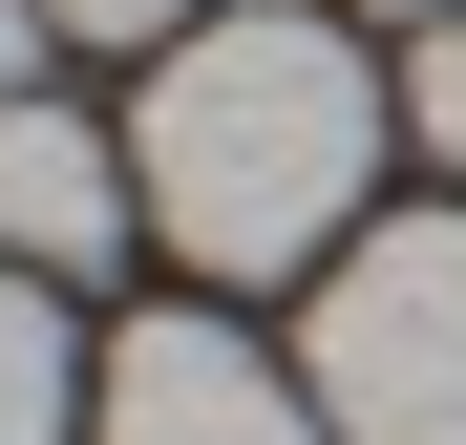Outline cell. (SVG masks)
<instances>
[{"mask_svg": "<svg viewBox=\"0 0 466 445\" xmlns=\"http://www.w3.org/2000/svg\"><path fill=\"white\" fill-rule=\"evenodd\" d=\"M127 191H148V234L191 276H319L360 234V191H381V64L339 22H297V0H233V22H191L148 64Z\"/></svg>", "mask_w": 466, "mask_h": 445, "instance_id": "6da1fadb", "label": "cell"}, {"mask_svg": "<svg viewBox=\"0 0 466 445\" xmlns=\"http://www.w3.org/2000/svg\"><path fill=\"white\" fill-rule=\"evenodd\" d=\"M297 382H319L339 445H466V212H381V234L319 255Z\"/></svg>", "mask_w": 466, "mask_h": 445, "instance_id": "7a4b0ae2", "label": "cell"}, {"mask_svg": "<svg viewBox=\"0 0 466 445\" xmlns=\"http://www.w3.org/2000/svg\"><path fill=\"white\" fill-rule=\"evenodd\" d=\"M86 445H339L297 360H255L233 319H127L106 382H86Z\"/></svg>", "mask_w": 466, "mask_h": 445, "instance_id": "3957f363", "label": "cell"}, {"mask_svg": "<svg viewBox=\"0 0 466 445\" xmlns=\"http://www.w3.org/2000/svg\"><path fill=\"white\" fill-rule=\"evenodd\" d=\"M127 212H148V191H127V148H106L86 106H43V86L0 106V276H106Z\"/></svg>", "mask_w": 466, "mask_h": 445, "instance_id": "277c9868", "label": "cell"}, {"mask_svg": "<svg viewBox=\"0 0 466 445\" xmlns=\"http://www.w3.org/2000/svg\"><path fill=\"white\" fill-rule=\"evenodd\" d=\"M86 424V360H64V276H0V445Z\"/></svg>", "mask_w": 466, "mask_h": 445, "instance_id": "5b68a950", "label": "cell"}, {"mask_svg": "<svg viewBox=\"0 0 466 445\" xmlns=\"http://www.w3.org/2000/svg\"><path fill=\"white\" fill-rule=\"evenodd\" d=\"M403 127H424L445 170H466V0H445V22H424V64H403Z\"/></svg>", "mask_w": 466, "mask_h": 445, "instance_id": "8992f818", "label": "cell"}, {"mask_svg": "<svg viewBox=\"0 0 466 445\" xmlns=\"http://www.w3.org/2000/svg\"><path fill=\"white\" fill-rule=\"evenodd\" d=\"M43 22H86V43H191V0H43Z\"/></svg>", "mask_w": 466, "mask_h": 445, "instance_id": "52a82bcc", "label": "cell"}, {"mask_svg": "<svg viewBox=\"0 0 466 445\" xmlns=\"http://www.w3.org/2000/svg\"><path fill=\"white\" fill-rule=\"evenodd\" d=\"M43 86V0H0V106H22Z\"/></svg>", "mask_w": 466, "mask_h": 445, "instance_id": "ba28073f", "label": "cell"}, {"mask_svg": "<svg viewBox=\"0 0 466 445\" xmlns=\"http://www.w3.org/2000/svg\"><path fill=\"white\" fill-rule=\"evenodd\" d=\"M403 22H445V0H403Z\"/></svg>", "mask_w": 466, "mask_h": 445, "instance_id": "9c48e42d", "label": "cell"}]
</instances>
